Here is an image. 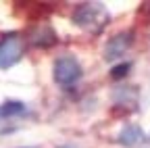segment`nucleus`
I'll use <instances>...</instances> for the list:
<instances>
[{
	"label": "nucleus",
	"instance_id": "obj_1",
	"mask_svg": "<svg viewBox=\"0 0 150 148\" xmlns=\"http://www.w3.org/2000/svg\"><path fill=\"white\" fill-rule=\"evenodd\" d=\"M73 21L77 23L83 29H92V31H98L104 23H106V11L100 4H81L73 15Z\"/></svg>",
	"mask_w": 150,
	"mask_h": 148
},
{
	"label": "nucleus",
	"instance_id": "obj_2",
	"mask_svg": "<svg viewBox=\"0 0 150 148\" xmlns=\"http://www.w3.org/2000/svg\"><path fill=\"white\" fill-rule=\"evenodd\" d=\"M81 77V65L73 57H61L54 63V79L61 86H71Z\"/></svg>",
	"mask_w": 150,
	"mask_h": 148
},
{
	"label": "nucleus",
	"instance_id": "obj_3",
	"mask_svg": "<svg viewBox=\"0 0 150 148\" xmlns=\"http://www.w3.org/2000/svg\"><path fill=\"white\" fill-rule=\"evenodd\" d=\"M23 54V42L19 35H6L0 40V69L13 67Z\"/></svg>",
	"mask_w": 150,
	"mask_h": 148
},
{
	"label": "nucleus",
	"instance_id": "obj_4",
	"mask_svg": "<svg viewBox=\"0 0 150 148\" xmlns=\"http://www.w3.org/2000/svg\"><path fill=\"white\" fill-rule=\"evenodd\" d=\"M129 46H131V33H119V35H115V38H110L106 42L104 59L106 61H115V59L123 57Z\"/></svg>",
	"mask_w": 150,
	"mask_h": 148
},
{
	"label": "nucleus",
	"instance_id": "obj_5",
	"mask_svg": "<svg viewBox=\"0 0 150 148\" xmlns=\"http://www.w3.org/2000/svg\"><path fill=\"white\" fill-rule=\"evenodd\" d=\"M123 146H136V144H140L142 140H144V134H142V129L138 127V125H134V123H129V125H125L121 132H119V138H117Z\"/></svg>",
	"mask_w": 150,
	"mask_h": 148
},
{
	"label": "nucleus",
	"instance_id": "obj_6",
	"mask_svg": "<svg viewBox=\"0 0 150 148\" xmlns=\"http://www.w3.org/2000/svg\"><path fill=\"white\" fill-rule=\"evenodd\" d=\"M21 113H25V104L19 100H8L4 104H0V119H8L15 115H21Z\"/></svg>",
	"mask_w": 150,
	"mask_h": 148
},
{
	"label": "nucleus",
	"instance_id": "obj_7",
	"mask_svg": "<svg viewBox=\"0 0 150 148\" xmlns=\"http://www.w3.org/2000/svg\"><path fill=\"white\" fill-rule=\"evenodd\" d=\"M129 69H131L129 63H121V65H117V67H112L110 77H112V79H121V77H125L127 73H129Z\"/></svg>",
	"mask_w": 150,
	"mask_h": 148
},
{
	"label": "nucleus",
	"instance_id": "obj_8",
	"mask_svg": "<svg viewBox=\"0 0 150 148\" xmlns=\"http://www.w3.org/2000/svg\"><path fill=\"white\" fill-rule=\"evenodd\" d=\"M61 148H73V146H61Z\"/></svg>",
	"mask_w": 150,
	"mask_h": 148
}]
</instances>
